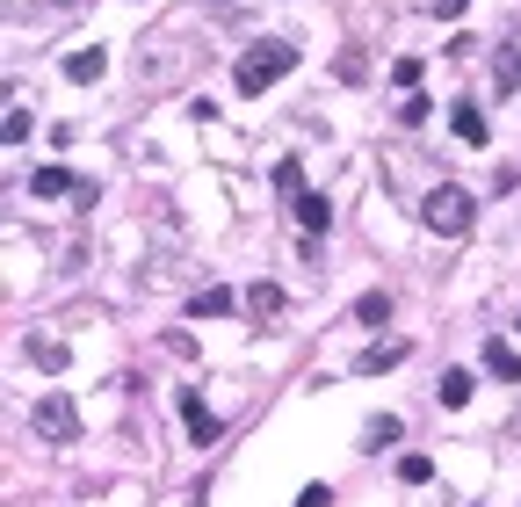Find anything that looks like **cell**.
<instances>
[{"label":"cell","mask_w":521,"mask_h":507,"mask_svg":"<svg viewBox=\"0 0 521 507\" xmlns=\"http://www.w3.org/2000/svg\"><path fill=\"white\" fill-rule=\"evenodd\" d=\"M384 442H398V421H391V413H377V421L362 428V450H384Z\"/></svg>","instance_id":"17"},{"label":"cell","mask_w":521,"mask_h":507,"mask_svg":"<svg viewBox=\"0 0 521 507\" xmlns=\"http://www.w3.org/2000/svg\"><path fill=\"white\" fill-rule=\"evenodd\" d=\"M355 319H362V326H391V297H384V290H362V297H355Z\"/></svg>","instance_id":"12"},{"label":"cell","mask_w":521,"mask_h":507,"mask_svg":"<svg viewBox=\"0 0 521 507\" xmlns=\"http://www.w3.org/2000/svg\"><path fill=\"white\" fill-rule=\"evenodd\" d=\"M427 479H435V457H398V486H427Z\"/></svg>","instance_id":"15"},{"label":"cell","mask_w":521,"mask_h":507,"mask_svg":"<svg viewBox=\"0 0 521 507\" xmlns=\"http://www.w3.org/2000/svg\"><path fill=\"white\" fill-rule=\"evenodd\" d=\"M420 225L427 232H442V240H464V232H471V196L464 189H427V203H420Z\"/></svg>","instance_id":"2"},{"label":"cell","mask_w":521,"mask_h":507,"mask_svg":"<svg viewBox=\"0 0 521 507\" xmlns=\"http://www.w3.org/2000/svg\"><path fill=\"white\" fill-rule=\"evenodd\" d=\"M297 507H333V486H304V493H297Z\"/></svg>","instance_id":"21"},{"label":"cell","mask_w":521,"mask_h":507,"mask_svg":"<svg viewBox=\"0 0 521 507\" xmlns=\"http://www.w3.org/2000/svg\"><path fill=\"white\" fill-rule=\"evenodd\" d=\"M485 370H493V377H507V384H514V377H521V355H514L507 341H485Z\"/></svg>","instance_id":"13"},{"label":"cell","mask_w":521,"mask_h":507,"mask_svg":"<svg viewBox=\"0 0 521 507\" xmlns=\"http://www.w3.org/2000/svg\"><path fill=\"white\" fill-rule=\"evenodd\" d=\"M471 384H478L471 370H449L442 377V406H471Z\"/></svg>","instance_id":"16"},{"label":"cell","mask_w":521,"mask_h":507,"mask_svg":"<svg viewBox=\"0 0 521 507\" xmlns=\"http://www.w3.org/2000/svg\"><path fill=\"white\" fill-rule=\"evenodd\" d=\"M225 312H232V290H218V283L189 297V319H225Z\"/></svg>","instance_id":"11"},{"label":"cell","mask_w":521,"mask_h":507,"mask_svg":"<svg viewBox=\"0 0 521 507\" xmlns=\"http://www.w3.org/2000/svg\"><path fill=\"white\" fill-rule=\"evenodd\" d=\"M435 15H442V22H456V15H464V0H435Z\"/></svg>","instance_id":"22"},{"label":"cell","mask_w":521,"mask_h":507,"mask_svg":"<svg viewBox=\"0 0 521 507\" xmlns=\"http://www.w3.org/2000/svg\"><path fill=\"white\" fill-rule=\"evenodd\" d=\"M29 363H44V370H66V341H29Z\"/></svg>","instance_id":"18"},{"label":"cell","mask_w":521,"mask_h":507,"mask_svg":"<svg viewBox=\"0 0 521 507\" xmlns=\"http://www.w3.org/2000/svg\"><path fill=\"white\" fill-rule=\"evenodd\" d=\"M247 312H254V319H275V312H283V290H275V283H254V290H247Z\"/></svg>","instance_id":"14"},{"label":"cell","mask_w":521,"mask_h":507,"mask_svg":"<svg viewBox=\"0 0 521 507\" xmlns=\"http://www.w3.org/2000/svg\"><path fill=\"white\" fill-rule=\"evenodd\" d=\"M102 73H109V51H102V44H80V51H66V80H73V87H95Z\"/></svg>","instance_id":"6"},{"label":"cell","mask_w":521,"mask_h":507,"mask_svg":"<svg viewBox=\"0 0 521 507\" xmlns=\"http://www.w3.org/2000/svg\"><path fill=\"white\" fill-rule=\"evenodd\" d=\"M0 138H8V145H29V109H8V124H0Z\"/></svg>","instance_id":"20"},{"label":"cell","mask_w":521,"mask_h":507,"mask_svg":"<svg viewBox=\"0 0 521 507\" xmlns=\"http://www.w3.org/2000/svg\"><path fill=\"white\" fill-rule=\"evenodd\" d=\"M29 428H37L44 442H73V435H80V406H73L66 392H44L37 406H29Z\"/></svg>","instance_id":"3"},{"label":"cell","mask_w":521,"mask_h":507,"mask_svg":"<svg viewBox=\"0 0 521 507\" xmlns=\"http://www.w3.org/2000/svg\"><path fill=\"white\" fill-rule=\"evenodd\" d=\"M37 196H80V203H95V182H73L66 167H37V182H29Z\"/></svg>","instance_id":"8"},{"label":"cell","mask_w":521,"mask_h":507,"mask_svg":"<svg viewBox=\"0 0 521 507\" xmlns=\"http://www.w3.org/2000/svg\"><path fill=\"white\" fill-rule=\"evenodd\" d=\"M181 421H189V442H203V450L225 435V428H218V413L203 406V392H181Z\"/></svg>","instance_id":"5"},{"label":"cell","mask_w":521,"mask_h":507,"mask_svg":"<svg viewBox=\"0 0 521 507\" xmlns=\"http://www.w3.org/2000/svg\"><path fill=\"white\" fill-rule=\"evenodd\" d=\"M297 225H304V232H326V225H333V203L304 189V196H297Z\"/></svg>","instance_id":"10"},{"label":"cell","mask_w":521,"mask_h":507,"mask_svg":"<svg viewBox=\"0 0 521 507\" xmlns=\"http://www.w3.org/2000/svg\"><path fill=\"white\" fill-rule=\"evenodd\" d=\"M493 80H500V95H514L521 87V22L500 37V51H493Z\"/></svg>","instance_id":"4"},{"label":"cell","mask_w":521,"mask_h":507,"mask_svg":"<svg viewBox=\"0 0 521 507\" xmlns=\"http://www.w3.org/2000/svg\"><path fill=\"white\" fill-rule=\"evenodd\" d=\"M290 66H297V51H290V44H254V51L232 66V87H239V95H268V87L283 80Z\"/></svg>","instance_id":"1"},{"label":"cell","mask_w":521,"mask_h":507,"mask_svg":"<svg viewBox=\"0 0 521 507\" xmlns=\"http://www.w3.org/2000/svg\"><path fill=\"white\" fill-rule=\"evenodd\" d=\"M449 131L464 138V145H485V109H478V102H456V109H449Z\"/></svg>","instance_id":"9"},{"label":"cell","mask_w":521,"mask_h":507,"mask_svg":"<svg viewBox=\"0 0 521 507\" xmlns=\"http://www.w3.org/2000/svg\"><path fill=\"white\" fill-rule=\"evenodd\" d=\"M406 355H413L406 341H370V348L355 355V370H362V377H384V370H398V363H406Z\"/></svg>","instance_id":"7"},{"label":"cell","mask_w":521,"mask_h":507,"mask_svg":"<svg viewBox=\"0 0 521 507\" xmlns=\"http://www.w3.org/2000/svg\"><path fill=\"white\" fill-rule=\"evenodd\" d=\"M275 189H283V196H304V167L283 160V167H275Z\"/></svg>","instance_id":"19"}]
</instances>
